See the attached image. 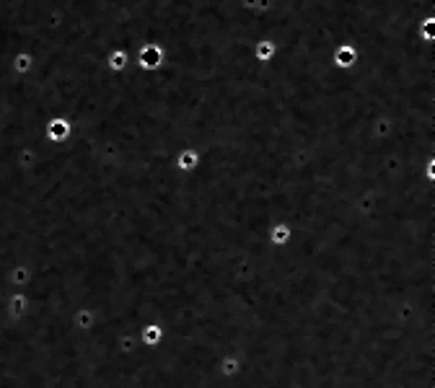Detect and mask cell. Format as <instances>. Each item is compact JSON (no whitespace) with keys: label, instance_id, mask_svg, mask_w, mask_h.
<instances>
[{"label":"cell","instance_id":"3","mask_svg":"<svg viewBox=\"0 0 435 388\" xmlns=\"http://www.w3.org/2000/svg\"><path fill=\"white\" fill-rule=\"evenodd\" d=\"M358 60H360V49L353 42H342V44L332 49V65L337 70H353L358 65Z\"/></svg>","mask_w":435,"mask_h":388},{"label":"cell","instance_id":"2","mask_svg":"<svg viewBox=\"0 0 435 388\" xmlns=\"http://www.w3.org/2000/svg\"><path fill=\"white\" fill-rule=\"evenodd\" d=\"M45 138H47L49 145H65V142L73 138V122L68 117H52L47 119V125H45Z\"/></svg>","mask_w":435,"mask_h":388},{"label":"cell","instance_id":"8","mask_svg":"<svg viewBox=\"0 0 435 388\" xmlns=\"http://www.w3.org/2000/svg\"><path fill=\"white\" fill-rule=\"evenodd\" d=\"M34 52H29V49H21V52H16V57H13V73L18 75V78H24L29 73L34 70Z\"/></svg>","mask_w":435,"mask_h":388},{"label":"cell","instance_id":"1","mask_svg":"<svg viewBox=\"0 0 435 388\" xmlns=\"http://www.w3.org/2000/svg\"><path fill=\"white\" fill-rule=\"evenodd\" d=\"M166 65V49L158 42H145L135 49V68L145 73L161 70Z\"/></svg>","mask_w":435,"mask_h":388},{"label":"cell","instance_id":"5","mask_svg":"<svg viewBox=\"0 0 435 388\" xmlns=\"http://www.w3.org/2000/svg\"><path fill=\"white\" fill-rule=\"evenodd\" d=\"M174 166L179 174H197L202 168V153L197 148H182L174 158Z\"/></svg>","mask_w":435,"mask_h":388},{"label":"cell","instance_id":"9","mask_svg":"<svg viewBox=\"0 0 435 388\" xmlns=\"http://www.w3.org/2000/svg\"><path fill=\"white\" fill-rule=\"evenodd\" d=\"M164 339V326H158V324H148L145 329H142V341L148 344V347H158Z\"/></svg>","mask_w":435,"mask_h":388},{"label":"cell","instance_id":"6","mask_svg":"<svg viewBox=\"0 0 435 388\" xmlns=\"http://www.w3.org/2000/svg\"><path fill=\"white\" fill-rule=\"evenodd\" d=\"M275 57H277V42L272 36H262L251 44V60L259 65H270Z\"/></svg>","mask_w":435,"mask_h":388},{"label":"cell","instance_id":"10","mask_svg":"<svg viewBox=\"0 0 435 388\" xmlns=\"http://www.w3.org/2000/svg\"><path fill=\"white\" fill-rule=\"evenodd\" d=\"M241 370V360L238 357H223V378L236 376Z\"/></svg>","mask_w":435,"mask_h":388},{"label":"cell","instance_id":"4","mask_svg":"<svg viewBox=\"0 0 435 388\" xmlns=\"http://www.w3.org/2000/svg\"><path fill=\"white\" fill-rule=\"evenodd\" d=\"M104 65H106V70L114 73V75H122V73H129V70H138V68H135V57H132V52H127V49H122V47L112 49V52L106 55Z\"/></svg>","mask_w":435,"mask_h":388},{"label":"cell","instance_id":"7","mask_svg":"<svg viewBox=\"0 0 435 388\" xmlns=\"http://www.w3.org/2000/svg\"><path fill=\"white\" fill-rule=\"evenodd\" d=\"M270 241H272V246H285V244H290V241H293V225L288 223V220L272 223Z\"/></svg>","mask_w":435,"mask_h":388}]
</instances>
